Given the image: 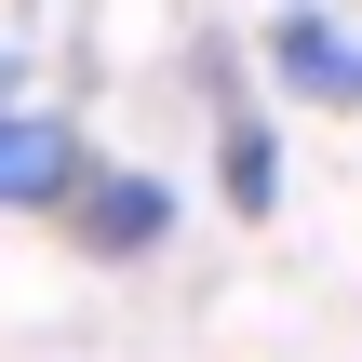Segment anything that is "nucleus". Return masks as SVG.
Returning <instances> with one entry per match:
<instances>
[{
	"label": "nucleus",
	"mask_w": 362,
	"mask_h": 362,
	"mask_svg": "<svg viewBox=\"0 0 362 362\" xmlns=\"http://www.w3.org/2000/svg\"><path fill=\"white\" fill-rule=\"evenodd\" d=\"M188 94H202V134H215V202L255 228V215H282V121L255 107V67H242V40H188Z\"/></svg>",
	"instance_id": "1"
},
{
	"label": "nucleus",
	"mask_w": 362,
	"mask_h": 362,
	"mask_svg": "<svg viewBox=\"0 0 362 362\" xmlns=\"http://www.w3.org/2000/svg\"><path fill=\"white\" fill-rule=\"evenodd\" d=\"M175 215H188V188H175V175H148V161H94V175L54 202V228H67L94 269H134V255H161V242H175Z\"/></svg>",
	"instance_id": "2"
},
{
	"label": "nucleus",
	"mask_w": 362,
	"mask_h": 362,
	"mask_svg": "<svg viewBox=\"0 0 362 362\" xmlns=\"http://www.w3.org/2000/svg\"><path fill=\"white\" fill-rule=\"evenodd\" d=\"M94 175V148H81V121H54V107H27V67L0 54V215H54L67 188Z\"/></svg>",
	"instance_id": "3"
},
{
	"label": "nucleus",
	"mask_w": 362,
	"mask_h": 362,
	"mask_svg": "<svg viewBox=\"0 0 362 362\" xmlns=\"http://www.w3.org/2000/svg\"><path fill=\"white\" fill-rule=\"evenodd\" d=\"M349 13L336 0H282L269 27H255V81L282 94V107H349Z\"/></svg>",
	"instance_id": "4"
},
{
	"label": "nucleus",
	"mask_w": 362,
	"mask_h": 362,
	"mask_svg": "<svg viewBox=\"0 0 362 362\" xmlns=\"http://www.w3.org/2000/svg\"><path fill=\"white\" fill-rule=\"evenodd\" d=\"M349 107H362V54H349Z\"/></svg>",
	"instance_id": "5"
}]
</instances>
